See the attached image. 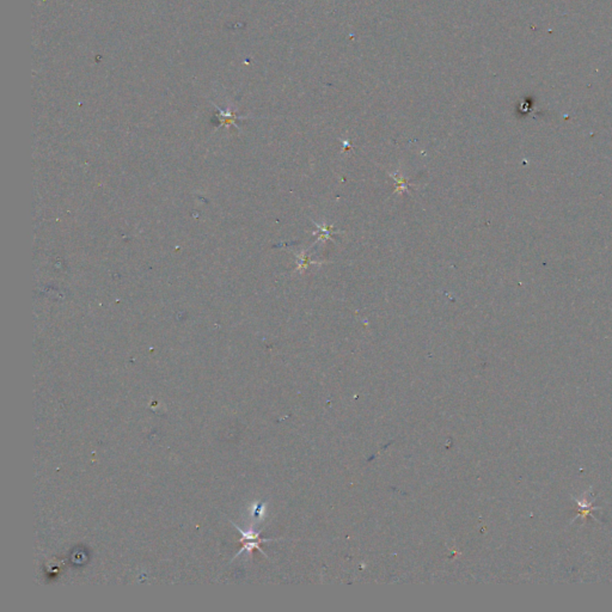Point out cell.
Instances as JSON below:
<instances>
[{
  "mask_svg": "<svg viewBox=\"0 0 612 612\" xmlns=\"http://www.w3.org/2000/svg\"><path fill=\"white\" fill-rule=\"evenodd\" d=\"M233 526L236 527L237 530L239 531V533H241V535H242V538H241V541H239V542H241V544H242V545H243V548L239 550L238 554L236 555V557L239 556V555L243 554L244 551L251 552L253 549L260 550V551L262 552L264 556H267L266 552H264L263 550L261 549L260 545L262 543H264V542H271V541H274V539L261 538L260 537V531H258V532H255V531H248V532H244V531L242 530V528H239V526H237V525L234 524V522H233Z\"/></svg>",
  "mask_w": 612,
  "mask_h": 612,
  "instance_id": "6da1fadb",
  "label": "cell"
},
{
  "mask_svg": "<svg viewBox=\"0 0 612 612\" xmlns=\"http://www.w3.org/2000/svg\"><path fill=\"white\" fill-rule=\"evenodd\" d=\"M393 179H395L398 182V187H397V189H396V190L402 191V189H407V181H406V179H402V180L397 179V175H396V177H393Z\"/></svg>",
  "mask_w": 612,
  "mask_h": 612,
  "instance_id": "7a4b0ae2",
  "label": "cell"
}]
</instances>
